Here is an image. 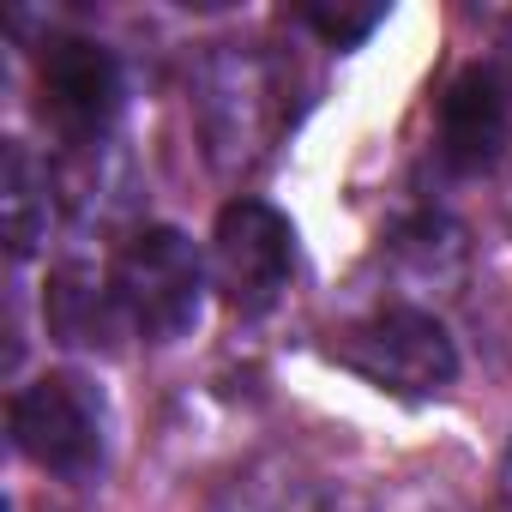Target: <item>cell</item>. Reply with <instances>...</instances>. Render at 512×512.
Returning a JSON list of instances; mask_svg holds the SVG:
<instances>
[{
	"label": "cell",
	"instance_id": "277c9868",
	"mask_svg": "<svg viewBox=\"0 0 512 512\" xmlns=\"http://www.w3.org/2000/svg\"><path fill=\"white\" fill-rule=\"evenodd\" d=\"M332 356L368 386L398 398H428L458 380V344L428 308H380L362 326H350L332 344Z\"/></svg>",
	"mask_w": 512,
	"mask_h": 512
},
{
	"label": "cell",
	"instance_id": "4fadbf2b",
	"mask_svg": "<svg viewBox=\"0 0 512 512\" xmlns=\"http://www.w3.org/2000/svg\"><path fill=\"white\" fill-rule=\"evenodd\" d=\"M500 500H506V512H512V440H506V464H500Z\"/></svg>",
	"mask_w": 512,
	"mask_h": 512
},
{
	"label": "cell",
	"instance_id": "5b68a950",
	"mask_svg": "<svg viewBox=\"0 0 512 512\" xmlns=\"http://www.w3.org/2000/svg\"><path fill=\"white\" fill-rule=\"evenodd\" d=\"M290 272H296L290 217L266 199H229L211 229V278L223 302L241 320H253V314L278 308V296L290 290Z\"/></svg>",
	"mask_w": 512,
	"mask_h": 512
},
{
	"label": "cell",
	"instance_id": "8992f818",
	"mask_svg": "<svg viewBox=\"0 0 512 512\" xmlns=\"http://www.w3.org/2000/svg\"><path fill=\"white\" fill-rule=\"evenodd\" d=\"M37 97L55 133L73 145H97L121 109V67L97 37H55L37 61Z\"/></svg>",
	"mask_w": 512,
	"mask_h": 512
},
{
	"label": "cell",
	"instance_id": "9c48e42d",
	"mask_svg": "<svg viewBox=\"0 0 512 512\" xmlns=\"http://www.w3.org/2000/svg\"><path fill=\"white\" fill-rule=\"evenodd\" d=\"M49 326L61 344H103L121 320V302H115V278L109 272H91V266H61L55 284H49Z\"/></svg>",
	"mask_w": 512,
	"mask_h": 512
},
{
	"label": "cell",
	"instance_id": "ba28073f",
	"mask_svg": "<svg viewBox=\"0 0 512 512\" xmlns=\"http://www.w3.org/2000/svg\"><path fill=\"white\" fill-rule=\"evenodd\" d=\"M0 223H7L13 260H31V253L49 241V223H55V175L19 139L7 145V157H0Z\"/></svg>",
	"mask_w": 512,
	"mask_h": 512
},
{
	"label": "cell",
	"instance_id": "7c38bea8",
	"mask_svg": "<svg viewBox=\"0 0 512 512\" xmlns=\"http://www.w3.org/2000/svg\"><path fill=\"white\" fill-rule=\"evenodd\" d=\"M326 49H356V43H368L380 25H386V7H302L296 13Z\"/></svg>",
	"mask_w": 512,
	"mask_h": 512
},
{
	"label": "cell",
	"instance_id": "6da1fadb",
	"mask_svg": "<svg viewBox=\"0 0 512 512\" xmlns=\"http://www.w3.org/2000/svg\"><path fill=\"white\" fill-rule=\"evenodd\" d=\"M284 127V79L260 49H217L199 67V133L223 175L253 169Z\"/></svg>",
	"mask_w": 512,
	"mask_h": 512
},
{
	"label": "cell",
	"instance_id": "30bf717a",
	"mask_svg": "<svg viewBox=\"0 0 512 512\" xmlns=\"http://www.w3.org/2000/svg\"><path fill=\"white\" fill-rule=\"evenodd\" d=\"M392 266L416 296L422 290H452L464 278V229L446 223V217H416L410 229L392 235Z\"/></svg>",
	"mask_w": 512,
	"mask_h": 512
},
{
	"label": "cell",
	"instance_id": "5bb4252c",
	"mask_svg": "<svg viewBox=\"0 0 512 512\" xmlns=\"http://www.w3.org/2000/svg\"><path fill=\"white\" fill-rule=\"evenodd\" d=\"M506 85H512V31H506Z\"/></svg>",
	"mask_w": 512,
	"mask_h": 512
},
{
	"label": "cell",
	"instance_id": "7a4b0ae2",
	"mask_svg": "<svg viewBox=\"0 0 512 512\" xmlns=\"http://www.w3.org/2000/svg\"><path fill=\"white\" fill-rule=\"evenodd\" d=\"M13 446L61 476V482H97L109 464V404L85 374H37L13 392Z\"/></svg>",
	"mask_w": 512,
	"mask_h": 512
},
{
	"label": "cell",
	"instance_id": "3957f363",
	"mask_svg": "<svg viewBox=\"0 0 512 512\" xmlns=\"http://www.w3.org/2000/svg\"><path fill=\"white\" fill-rule=\"evenodd\" d=\"M115 302H121V320L145 338V344H175L199 326V308H205V260L199 247L169 229V223H151L139 229L121 253H115Z\"/></svg>",
	"mask_w": 512,
	"mask_h": 512
},
{
	"label": "cell",
	"instance_id": "8fae6325",
	"mask_svg": "<svg viewBox=\"0 0 512 512\" xmlns=\"http://www.w3.org/2000/svg\"><path fill=\"white\" fill-rule=\"evenodd\" d=\"M211 512H326V488L308 470H296L290 458H266V464L241 470Z\"/></svg>",
	"mask_w": 512,
	"mask_h": 512
},
{
	"label": "cell",
	"instance_id": "52a82bcc",
	"mask_svg": "<svg viewBox=\"0 0 512 512\" xmlns=\"http://www.w3.org/2000/svg\"><path fill=\"white\" fill-rule=\"evenodd\" d=\"M512 139V85L500 67H464L440 97V157L464 175L488 169Z\"/></svg>",
	"mask_w": 512,
	"mask_h": 512
}]
</instances>
